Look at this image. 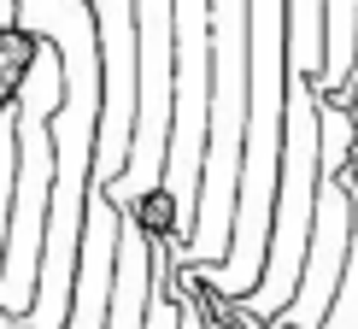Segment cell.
<instances>
[{
	"mask_svg": "<svg viewBox=\"0 0 358 329\" xmlns=\"http://www.w3.org/2000/svg\"><path fill=\"white\" fill-rule=\"evenodd\" d=\"M352 65H358V0H323V77L311 88L323 94V88L352 83Z\"/></svg>",
	"mask_w": 358,
	"mask_h": 329,
	"instance_id": "ba28073f",
	"label": "cell"
},
{
	"mask_svg": "<svg viewBox=\"0 0 358 329\" xmlns=\"http://www.w3.org/2000/svg\"><path fill=\"white\" fill-rule=\"evenodd\" d=\"M282 94H288V0H252L247 24V136H241V188H235L229 259L200 265L229 300H247L264 276L282 171Z\"/></svg>",
	"mask_w": 358,
	"mask_h": 329,
	"instance_id": "6da1fadb",
	"label": "cell"
},
{
	"mask_svg": "<svg viewBox=\"0 0 358 329\" xmlns=\"http://www.w3.org/2000/svg\"><path fill=\"white\" fill-rule=\"evenodd\" d=\"M171 106H176V6L136 0V141L106 200L117 212H141L165 188V147H171Z\"/></svg>",
	"mask_w": 358,
	"mask_h": 329,
	"instance_id": "5b68a950",
	"label": "cell"
},
{
	"mask_svg": "<svg viewBox=\"0 0 358 329\" xmlns=\"http://www.w3.org/2000/svg\"><path fill=\"white\" fill-rule=\"evenodd\" d=\"M347 241H352V183H335V171H317V206H311V241H306V271L294 300L276 312L288 329H323L329 300L347 271Z\"/></svg>",
	"mask_w": 358,
	"mask_h": 329,
	"instance_id": "8992f818",
	"label": "cell"
},
{
	"mask_svg": "<svg viewBox=\"0 0 358 329\" xmlns=\"http://www.w3.org/2000/svg\"><path fill=\"white\" fill-rule=\"evenodd\" d=\"M48 41V36H41ZM65 100V65L59 48L36 53L24 94H18V176H12V218H6V253H0V312L29 318L41 282V241H48V194H53V136L48 118Z\"/></svg>",
	"mask_w": 358,
	"mask_h": 329,
	"instance_id": "3957f363",
	"label": "cell"
},
{
	"mask_svg": "<svg viewBox=\"0 0 358 329\" xmlns=\"http://www.w3.org/2000/svg\"><path fill=\"white\" fill-rule=\"evenodd\" d=\"M247 24L252 0H212V118H206V164L200 206L182 259L223 265L235 235V188H241V136H247Z\"/></svg>",
	"mask_w": 358,
	"mask_h": 329,
	"instance_id": "7a4b0ae2",
	"label": "cell"
},
{
	"mask_svg": "<svg viewBox=\"0 0 358 329\" xmlns=\"http://www.w3.org/2000/svg\"><path fill=\"white\" fill-rule=\"evenodd\" d=\"M41 48H48V41H41L36 29L0 24V118L18 106V94H24V83H29V71H36V53Z\"/></svg>",
	"mask_w": 358,
	"mask_h": 329,
	"instance_id": "9c48e42d",
	"label": "cell"
},
{
	"mask_svg": "<svg viewBox=\"0 0 358 329\" xmlns=\"http://www.w3.org/2000/svg\"><path fill=\"white\" fill-rule=\"evenodd\" d=\"M141 329H176V300H165V294H147V318Z\"/></svg>",
	"mask_w": 358,
	"mask_h": 329,
	"instance_id": "7c38bea8",
	"label": "cell"
},
{
	"mask_svg": "<svg viewBox=\"0 0 358 329\" xmlns=\"http://www.w3.org/2000/svg\"><path fill=\"white\" fill-rule=\"evenodd\" d=\"M147 271H153L147 223L136 212H117V265H112L106 329H141V318H147Z\"/></svg>",
	"mask_w": 358,
	"mask_h": 329,
	"instance_id": "52a82bcc",
	"label": "cell"
},
{
	"mask_svg": "<svg viewBox=\"0 0 358 329\" xmlns=\"http://www.w3.org/2000/svg\"><path fill=\"white\" fill-rule=\"evenodd\" d=\"M171 6H176V106H171V147H165V188L147 206H153L159 230H171L182 247L194 235L206 118H212V0H171Z\"/></svg>",
	"mask_w": 358,
	"mask_h": 329,
	"instance_id": "277c9868",
	"label": "cell"
},
{
	"mask_svg": "<svg viewBox=\"0 0 358 329\" xmlns=\"http://www.w3.org/2000/svg\"><path fill=\"white\" fill-rule=\"evenodd\" d=\"M323 329H358V183H352V241H347V271H341V288L329 300V318Z\"/></svg>",
	"mask_w": 358,
	"mask_h": 329,
	"instance_id": "30bf717a",
	"label": "cell"
},
{
	"mask_svg": "<svg viewBox=\"0 0 358 329\" xmlns=\"http://www.w3.org/2000/svg\"><path fill=\"white\" fill-rule=\"evenodd\" d=\"M12 176H18V112L0 118V253H6V218H12Z\"/></svg>",
	"mask_w": 358,
	"mask_h": 329,
	"instance_id": "8fae6325",
	"label": "cell"
}]
</instances>
